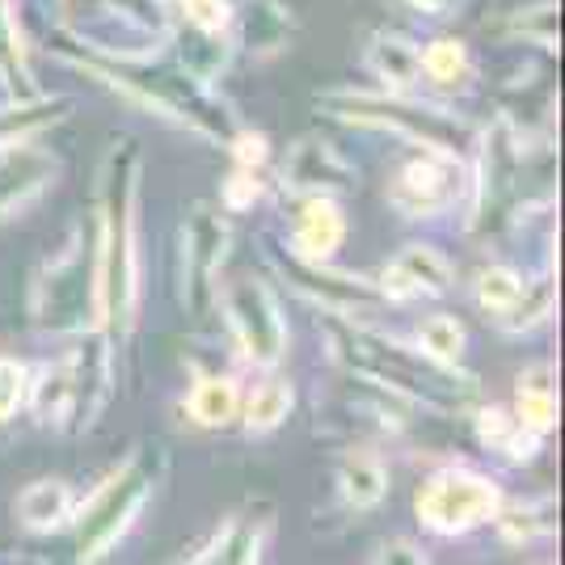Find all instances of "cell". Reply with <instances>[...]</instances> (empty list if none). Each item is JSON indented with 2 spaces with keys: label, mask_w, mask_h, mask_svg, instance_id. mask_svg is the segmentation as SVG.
<instances>
[{
  "label": "cell",
  "mask_w": 565,
  "mask_h": 565,
  "mask_svg": "<svg viewBox=\"0 0 565 565\" xmlns=\"http://www.w3.org/2000/svg\"><path fill=\"white\" fill-rule=\"evenodd\" d=\"M140 178L143 157L131 136H115L97 169V321L122 347L140 312Z\"/></svg>",
  "instance_id": "obj_1"
},
{
  "label": "cell",
  "mask_w": 565,
  "mask_h": 565,
  "mask_svg": "<svg viewBox=\"0 0 565 565\" xmlns=\"http://www.w3.org/2000/svg\"><path fill=\"white\" fill-rule=\"evenodd\" d=\"M55 55L68 60L72 68L89 72L94 81H102L106 89L122 94L127 102L143 106L148 115H161L166 122H178L203 140L224 143L236 131L233 110L212 94V85L194 81L178 60H152V55H136V60H122V55H97V51L81 47L76 39L55 34Z\"/></svg>",
  "instance_id": "obj_2"
},
{
  "label": "cell",
  "mask_w": 565,
  "mask_h": 565,
  "mask_svg": "<svg viewBox=\"0 0 565 565\" xmlns=\"http://www.w3.org/2000/svg\"><path fill=\"white\" fill-rule=\"evenodd\" d=\"M333 363H342L354 380L376 384L388 397L423 405L430 414H465L477 397V380L456 372L448 363L426 359L418 347H405L401 338L372 330L367 321L333 317L326 326Z\"/></svg>",
  "instance_id": "obj_3"
},
{
  "label": "cell",
  "mask_w": 565,
  "mask_h": 565,
  "mask_svg": "<svg viewBox=\"0 0 565 565\" xmlns=\"http://www.w3.org/2000/svg\"><path fill=\"white\" fill-rule=\"evenodd\" d=\"M317 110H326L338 122L351 127H372V131H393L401 140L418 143L423 152H439V157H460L469 161L477 148V127L465 115H456L448 106H430L418 102L414 94H388V89H330L317 97Z\"/></svg>",
  "instance_id": "obj_4"
},
{
  "label": "cell",
  "mask_w": 565,
  "mask_h": 565,
  "mask_svg": "<svg viewBox=\"0 0 565 565\" xmlns=\"http://www.w3.org/2000/svg\"><path fill=\"white\" fill-rule=\"evenodd\" d=\"M166 451L157 444H143L85 502H76V515L68 523L72 536H76V562H106L115 553L118 541L136 527L143 507L152 502L157 486L166 481Z\"/></svg>",
  "instance_id": "obj_5"
},
{
  "label": "cell",
  "mask_w": 565,
  "mask_h": 565,
  "mask_svg": "<svg viewBox=\"0 0 565 565\" xmlns=\"http://www.w3.org/2000/svg\"><path fill=\"white\" fill-rule=\"evenodd\" d=\"M30 317L43 333L76 338L97 321V241L85 224H72L60 254H51L30 287Z\"/></svg>",
  "instance_id": "obj_6"
},
{
  "label": "cell",
  "mask_w": 565,
  "mask_h": 565,
  "mask_svg": "<svg viewBox=\"0 0 565 565\" xmlns=\"http://www.w3.org/2000/svg\"><path fill=\"white\" fill-rule=\"evenodd\" d=\"M498 507H502V490H498L494 477L465 469V465H448V469L430 472L414 494L418 523L435 536H448V541L494 523Z\"/></svg>",
  "instance_id": "obj_7"
},
{
  "label": "cell",
  "mask_w": 565,
  "mask_h": 565,
  "mask_svg": "<svg viewBox=\"0 0 565 565\" xmlns=\"http://www.w3.org/2000/svg\"><path fill=\"white\" fill-rule=\"evenodd\" d=\"M220 321L233 333L236 351L249 367H275L287 354V317L275 287L258 275H236L233 282L215 287Z\"/></svg>",
  "instance_id": "obj_8"
},
{
  "label": "cell",
  "mask_w": 565,
  "mask_h": 565,
  "mask_svg": "<svg viewBox=\"0 0 565 565\" xmlns=\"http://www.w3.org/2000/svg\"><path fill=\"white\" fill-rule=\"evenodd\" d=\"M178 245H182V254H178L182 258V305L194 317H207L215 308L220 270H224L228 249H233V224H228L224 207L194 203L190 215L182 220Z\"/></svg>",
  "instance_id": "obj_9"
},
{
  "label": "cell",
  "mask_w": 565,
  "mask_h": 565,
  "mask_svg": "<svg viewBox=\"0 0 565 565\" xmlns=\"http://www.w3.org/2000/svg\"><path fill=\"white\" fill-rule=\"evenodd\" d=\"M266 258H270L275 275H279L296 296H305L308 305L326 308L333 317L367 321L376 308H384V296L376 291V282L363 279V275L333 270V262H305V258H296L291 249H270Z\"/></svg>",
  "instance_id": "obj_10"
},
{
  "label": "cell",
  "mask_w": 565,
  "mask_h": 565,
  "mask_svg": "<svg viewBox=\"0 0 565 565\" xmlns=\"http://www.w3.org/2000/svg\"><path fill=\"white\" fill-rule=\"evenodd\" d=\"M465 190H469V173L460 157L423 152L401 166L388 190V203L409 220H435V215H448L465 199Z\"/></svg>",
  "instance_id": "obj_11"
},
{
  "label": "cell",
  "mask_w": 565,
  "mask_h": 565,
  "mask_svg": "<svg viewBox=\"0 0 565 565\" xmlns=\"http://www.w3.org/2000/svg\"><path fill=\"white\" fill-rule=\"evenodd\" d=\"M115 338L89 326V330L76 333V347L68 351L72 367V409H68V430L85 435L94 430L97 418L106 414V405L115 397Z\"/></svg>",
  "instance_id": "obj_12"
},
{
  "label": "cell",
  "mask_w": 565,
  "mask_h": 565,
  "mask_svg": "<svg viewBox=\"0 0 565 565\" xmlns=\"http://www.w3.org/2000/svg\"><path fill=\"white\" fill-rule=\"evenodd\" d=\"M282 190L287 194H347L359 182V169L321 136H305L287 148L282 157Z\"/></svg>",
  "instance_id": "obj_13"
},
{
  "label": "cell",
  "mask_w": 565,
  "mask_h": 565,
  "mask_svg": "<svg viewBox=\"0 0 565 565\" xmlns=\"http://www.w3.org/2000/svg\"><path fill=\"white\" fill-rule=\"evenodd\" d=\"M60 161L34 140L0 143V220L25 212L55 182Z\"/></svg>",
  "instance_id": "obj_14"
},
{
  "label": "cell",
  "mask_w": 565,
  "mask_h": 565,
  "mask_svg": "<svg viewBox=\"0 0 565 565\" xmlns=\"http://www.w3.org/2000/svg\"><path fill=\"white\" fill-rule=\"evenodd\" d=\"M291 254L305 262H333L347 241V212L333 194H291Z\"/></svg>",
  "instance_id": "obj_15"
},
{
  "label": "cell",
  "mask_w": 565,
  "mask_h": 565,
  "mask_svg": "<svg viewBox=\"0 0 565 565\" xmlns=\"http://www.w3.org/2000/svg\"><path fill=\"white\" fill-rule=\"evenodd\" d=\"M270 536H275V507L270 502H249V507H241L236 515H228L215 527V536L194 553V562L254 565L262 562Z\"/></svg>",
  "instance_id": "obj_16"
},
{
  "label": "cell",
  "mask_w": 565,
  "mask_h": 565,
  "mask_svg": "<svg viewBox=\"0 0 565 565\" xmlns=\"http://www.w3.org/2000/svg\"><path fill=\"white\" fill-rule=\"evenodd\" d=\"M233 30L236 47L249 51L254 60H270L296 39V18L282 0H245L233 4Z\"/></svg>",
  "instance_id": "obj_17"
},
{
  "label": "cell",
  "mask_w": 565,
  "mask_h": 565,
  "mask_svg": "<svg viewBox=\"0 0 565 565\" xmlns=\"http://www.w3.org/2000/svg\"><path fill=\"white\" fill-rule=\"evenodd\" d=\"M367 72L380 81V89L388 94H418L423 85V60H418V43L405 39L397 30H376L367 39Z\"/></svg>",
  "instance_id": "obj_18"
},
{
  "label": "cell",
  "mask_w": 565,
  "mask_h": 565,
  "mask_svg": "<svg viewBox=\"0 0 565 565\" xmlns=\"http://www.w3.org/2000/svg\"><path fill=\"white\" fill-rule=\"evenodd\" d=\"M13 515L22 523L25 532H39V536H47V532H64L76 515V494H72L68 481H60V477H43V481H30L18 502H13Z\"/></svg>",
  "instance_id": "obj_19"
},
{
  "label": "cell",
  "mask_w": 565,
  "mask_h": 565,
  "mask_svg": "<svg viewBox=\"0 0 565 565\" xmlns=\"http://www.w3.org/2000/svg\"><path fill=\"white\" fill-rule=\"evenodd\" d=\"M338 498L351 511H376L388 498V469H384L376 451L351 448L338 460Z\"/></svg>",
  "instance_id": "obj_20"
},
{
  "label": "cell",
  "mask_w": 565,
  "mask_h": 565,
  "mask_svg": "<svg viewBox=\"0 0 565 565\" xmlns=\"http://www.w3.org/2000/svg\"><path fill=\"white\" fill-rule=\"evenodd\" d=\"M472 430H477V444H481V448L502 451L511 465H527V460H536V456H541L544 435L527 430V426H519L515 414H511V409H502V405H486V409H477Z\"/></svg>",
  "instance_id": "obj_21"
},
{
  "label": "cell",
  "mask_w": 565,
  "mask_h": 565,
  "mask_svg": "<svg viewBox=\"0 0 565 565\" xmlns=\"http://www.w3.org/2000/svg\"><path fill=\"white\" fill-rule=\"evenodd\" d=\"M166 47H173V60L203 85H212L215 76L228 68L236 51L224 34H207V30H194V25H169Z\"/></svg>",
  "instance_id": "obj_22"
},
{
  "label": "cell",
  "mask_w": 565,
  "mask_h": 565,
  "mask_svg": "<svg viewBox=\"0 0 565 565\" xmlns=\"http://www.w3.org/2000/svg\"><path fill=\"white\" fill-rule=\"evenodd\" d=\"M25 405L34 414L39 426H68V409H72V367L68 354L43 363L39 372H30V384H25Z\"/></svg>",
  "instance_id": "obj_23"
},
{
  "label": "cell",
  "mask_w": 565,
  "mask_h": 565,
  "mask_svg": "<svg viewBox=\"0 0 565 565\" xmlns=\"http://www.w3.org/2000/svg\"><path fill=\"white\" fill-rule=\"evenodd\" d=\"M511 414L519 418V426H527L536 435L557 430V388H553V367L548 363H532L527 372H519Z\"/></svg>",
  "instance_id": "obj_24"
},
{
  "label": "cell",
  "mask_w": 565,
  "mask_h": 565,
  "mask_svg": "<svg viewBox=\"0 0 565 565\" xmlns=\"http://www.w3.org/2000/svg\"><path fill=\"white\" fill-rule=\"evenodd\" d=\"M291 409H296V388H291V380L282 376H270L254 384L249 393H241V414H236V423L245 426V435H270V430H279L287 418H291Z\"/></svg>",
  "instance_id": "obj_25"
},
{
  "label": "cell",
  "mask_w": 565,
  "mask_h": 565,
  "mask_svg": "<svg viewBox=\"0 0 565 565\" xmlns=\"http://www.w3.org/2000/svg\"><path fill=\"white\" fill-rule=\"evenodd\" d=\"M186 414L194 426H203V430H224V426L236 423V414H241V384L233 376H199L190 384L186 393Z\"/></svg>",
  "instance_id": "obj_26"
},
{
  "label": "cell",
  "mask_w": 565,
  "mask_h": 565,
  "mask_svg": "<svg viewBox=\"0 0 565 565\" xmlns=\"http://www.w3.org/2000/svg\"><path fill=\"white\" fill-rule=\"evenodd\" d=\"M0 85L13 102H30L43 89L34 85V68L25 60V43L18 18H13V0H0Z\"/></svg>",
  "instance_id": "obj_27"
},
{
  "label": "cell",
  "mask_w": 565,
  "mask_h": 565,
  "mask_svg": "<svg viewBox=\"0 0 565 565\" xmlns=\"http://www.w3.org/2000/svg\"><path fill=\"white\" fill-rule=\"evenodd\" d=\"M72 110L68 97H30V102H13L9 97V106L0 110V143H22V140H34L39 131H47L55 127L60 118Z\"/></svg>",
  "instance_id": "obj_28"
},
{
  "label": "cell",
  "mask_w": 565,
  "mask_h": 565,
  "mask_svg": "<svg viewBox=\"0 0 565 565\" xmlns=\"http://www.w3.org/2000/svg\"><path fill=\"white\" fill-rule=\"evenodd\" d=\"M393 266L409 279V287H414L418 296H444V291H451V282H456L451 262L444 258L435 245H423V241L405 245L397 258H393Z\"/></svg>",
  "instance_id": "obj_29"
},
{
  "label": "cell",
  "mask_w": 565,
  "mask_h": 565,
  "mask_svg": "<svg viewBox=\"0 0 565 565\" xmlns=\"http://www.w3.org/2000/svg\"><path fill=\"white\" fill-rule=\"evenodd\" d=\"M498 536L507 544H532V541H544V536H553L557 532V507H553V498H541V502H515V507H498Z\"/></svg>",
  "instance_id": "obj_30"
},
{
  "label": "cell",
  "mask_w": 565,
  "mask_h": 565,
  "mask_svg": "<svg viewBox=\"0 0 565 565\" xmlns=\"http://www.w3.org/2000/svg\"><path fill=\"white\" fill-rule=\"evenodd\" d=\"M418 60H423V76L430 85L465 89L472 81L469 43H460V39H430L426 47H418Z\"/></svg>",
  "instance_id": "obj_31"
},
{
  "label": "cell",
  "mask_w": 565,
  "mask_h": 565,
  "mask_svg": "<svg viewBox=\"0 0 565 565\" xmlns=\"http://www.w3.org/2000/svg\"><path fill=\"white\" fill-rule=\"evenodd\" d=\"M553 308H557V282H553V275L523 279L519 300L498 317V326L507 333H532L536 326H544L553 317Z\"/></svg>",
  "instance_id": "obj_32"
},
{
  "label": "cell",
  "mask_w": 565,
  "mask_h": 565,
  "mask_svg": "<svg viewBox=\"0 0 565 565\" xmlns=\"http://www.w3.org/2000/svg\"><path fill=\"white\" fill-rule=\"evenodd\" d=\"M465 342H469V333L465 326L448 317V312H435V317H426L418 333H414V347L426 354V359H435V363H448L456 367L460 359H465Z\"/></svg>",
  "instance_id": "obj_33"
},
{
  "label": "cell",
  "mask_w": 565,
  "mask_h": 565,
  "mask_svg": "<svg viewBox=\"0 0 565 565\" xmlns=\"http://www.w3.org/2000/svg\"><path fill=\"white\" fill-rule=\"evenodd\" d=\"M557 0H536V4H527V9H515L511 13V34L523 39V43H532V47L541 51H557Z\"/></svg>",
  "instance_id": "obj_34"
},
{
  "label": "cell",
  "mask_w": 565,
  "mask_h": 565,
  "mask_svg": "<svg viewBox=\"0 0 565 565\" xmlns=\"http://www.w3.org/2000/svg\"><path fill=\"white\" fill-rule=\"evenodd\" d=\"M472 291H477V305L486 308V312L502 317V312L519 300V291H523V275H519L515 266H502V262H494V266H486V270L477 275Z\"/></svg>",
  "instance_id": "obj_35"
},
{
  "label": "cell",
  "mask_w": 565,
  "mask_h": 565,
  "mask_svg": "<svg viewBox=\"0 0 565 565\" xmlns=\"http://www.w3.org/2000/svg\"><path fill=\"white\" fill-rule=\"evenodd\" d=\"M262 194H266L262 173H254V169H233L224 178V186H220V207L233 215L254 212V203H262Z\"/></svg>",
  "instance_id": "obj_36"
},
{
  "label": "cell",
  "mask_w": 565,
  "mask_h": 565,
  "mask_svg": "<svg viewBox=\"0 0 565 565\" xmlns=\"http://www.w3.org/2000/svg\"><path fill=\"white\" fill-rule=\"evenodd\" d=\"M25 384H30V367L13 354H0V423H13L22 414Z\"/></svg>",
  "instance_id": "obj_37"
},
{
  "label": "cell",
  "mask_w": 565,
  "mask_h": 565,
  "mask_svg": "<svg viewBox=\"0 0 565 565\" xmlns=\"http://www.w3.org/2000/svg\"><path fill=\"white\" fill-rule=\"evenodd\" d=\"M182 22L207 34H228L233 30V0H178Z\"/></svg>",
  "instance_id": "obj_38"
},
{
  "label": "cell",
  "mask_w": 565,
  "mask_h": 565,
  "mask_svg": "<svg viewBox=\"0 0 565 565\" xmlns=\"http://www.w3.org/2000/svg\"><path fill=\"white\" fill-rule=\"evenodd\" d=\"M224 143H228V152H233L236 169H254V173H262V169H266V161H270V140H266L262 131L236 127Z\"/></svg>",
  "instance_id": "obj_39"
},
{
  "label": "cell",
  "mask_w": 565,
  "mask_h": 565,
  "mask_svg": "<svg viewBox=\"0 0 565 565\" xmlns=\"http://www.w3.org/2000/svg\"><path fill=\"white\" fill-rule=\"evenodd\" d=\"M372 562H405V565H426V548L414 541H384L372 553Z\"/></svg>",
  "instance_id": "obj_40"
},
{
  "label": "cell",
  "mask_w": 565,
  "mask_h": 565,
  "mask_svg": "<svg viewBox=\"0 0 565 565\" xmlns=\"http://www.w3.org/2000/svg\"><path fill=\"white\" fill-rule=\"evenodd\" d=\"M409 4H414L418 13H426V18H444L456 0H409Z\"/></svg>",
  "instance_id": "obj_41"
}]
</instances>
